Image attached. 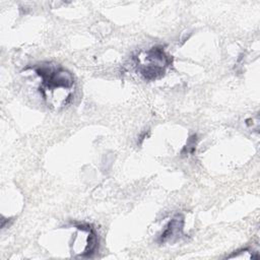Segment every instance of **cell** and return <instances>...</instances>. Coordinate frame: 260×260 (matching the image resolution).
Returning <instances> with one entry per match:
<instances>
[{"instance_id": "obj_1", "label": "cell", "mask_w": 260, "mask_h": 260, "mask_svg": "<svg viewBox=\"0 0 260 260\" xmlns=\"http://www.w3.org/2000/svg\"><path fill=\"white\" fill-rule=\"evenodd\" d=\"M183 223H184V219L183 216L178 214L176 215L166 226L165 231L162 232V234L160 235V242L161 243H166L169 241H174L175 239H177L183 230Z\"/></svg>"}]
</instances>
